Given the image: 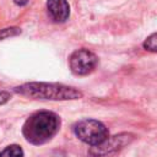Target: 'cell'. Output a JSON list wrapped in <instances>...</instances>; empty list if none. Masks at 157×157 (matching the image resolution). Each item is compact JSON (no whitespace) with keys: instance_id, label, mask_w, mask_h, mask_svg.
Instances as JSON below:
<instances>
[{"instance_id":"cell-2","label":"cell","mask_w":157,"mask_h":157,"mask_svg":"<svg viewBox=\"0 0 157 157\" xmlns=\"http://www.w3.org/2000/svg\"><path fill=\"white\" fill-rule=\"evenodd\" d=\"M15 92L34 99L64 101V99H76L82 97V93L76 88L60 83H47V82L25 83L16 87Z\"/></svg>"},{"instance_id":"cell-5","label":"cell","mask_w":157,"mask_h":157,"mask_svg":"<svg viewBox=\"0 0 157 157\" xmlns=\"http://www.w3.org/2000/svg\"><path fill=\"white\" fill-rule=\"evenodd\" d=\"M69 64L74 74L87 75L96 67L97 56L87 49H78L71 54L69 59Z\"/></svg>"},{"instance_id":"cell-3","label":"cell","mask_w":157,"mask_h":157,"mask_svg":"<svg viewBox=\"0 0 157 157\" xmlns=\"http://www.w3.org/2000/svg\"><path fill=\"white\" fill-rule=\"evenodd\" d=\"M74 131L81 141L92 146L99 145L108 137V129L105 125L94 119H85L78 121L75 125Z\"/></svg>"},{"instance_id":"cell-4","label":"cell","mask_w":157,"mask_h":157,"mask_svg":"<svg viewBox=\"0 0 157 157\" xmlns=\"http://www.w3.org/2000/svg\"><path fill=\"white\" fill-rule=\"evenodd\" d=\"M132 139L134 137L131 134H119L112 137L108 136L99 145L91 147L88 155L90 157H113L126 145H129Z\"/></svg>"},{"instance_id":"cell-7","label":"cell","mask_w":157,"mask_h":157,"mask_svg":"<svg viewBox=\"0 0 157 157\" xmlns=\"http://www.w3.org/2000/svg\"><path fill=\"white\" fill-rule=\"evenodd\" d=\"M0 157H23V151L17 145H11L0 152Z\"/></svg>"},{"instance_id":"cell-9","label":"cell","mask_w":157,"mask_h":157,"mask_svg":"<svg viewBox=\"0 0 157 157\" xmlns=\"http://www.w3.org/2000/svg\"><path fill=\"white\" fill-rule=\"evenodd\" d=\"M10 99V93L6 91H0V105L5 104Z\"/></svg>"},{"instance_id":"cell-6","label":"cell","mask_w":157,"mask_h":157,"mask_svg":"<svg viewBox=\"0 0 157 157\" xmlns=\"http://www.w3.org/2000/svg\"><path fill=\"white\" fill-rule=\"evenodd\" d=\"M48 13L55 22H65L70 15V6L66 0H48Z\"/></svg>"},{"instance_id":"cell-10","label":"cell","mask_w":157,"mask_h":157,"mask_svg":"<svg viewBox=\"0 0 157 157\" xmlns=\"http://www.w3.org/2000/svg\"><path fill=\"white\" fill-rule=\"evenodd\" d=\"M13 1H15V4H17L20 6H23V5H26L28 2V0H13Z\"/></svg>"},{"instance_id":"cell-1","label":"cell","mask_w":157,"mask_h":157,"mask_svg":"<svg viewBox=\"0 0 157 157\" xmlns=\"http://www.w3.org/2000/svg\"><path fill=\"white\" fill-rule=\"evenodd\" d=\"M60 119L53 112H37L23 124V136L33 145H42L49 141L59 130Z\"/></svg>"},{"instance_id":"cell-8","label":"cell","mask_w":157,"mask_h":157,"mask_svg":"<svg viewBox=\"0 0 157 157\" xmlns=\"http://www.w3.org/2000/svg\"><path fill=\"white\" fill-rule=\"evenodd\" d=\"M157 34L156 33H152L145 42H144V48L150 50V52H156L157 50Z\"/></svg>"}]
</instances>
